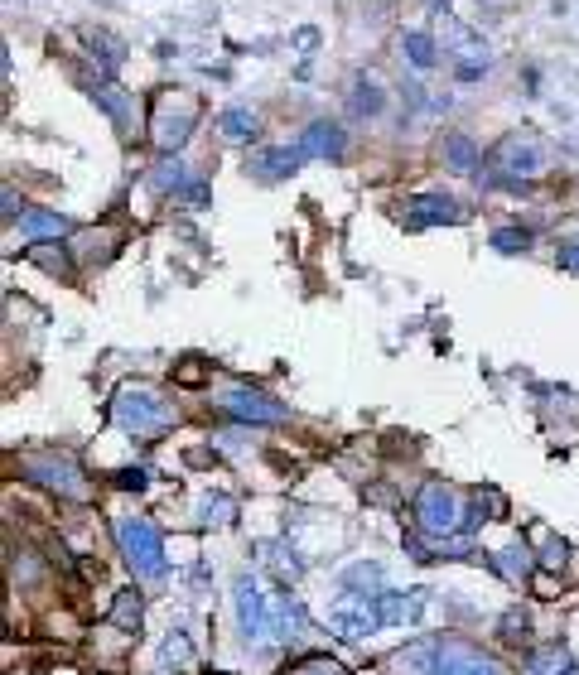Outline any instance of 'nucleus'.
<instances>
[{"label": "nucleus", "instance_id": "f257e3e1", "mask_svg": "<svg viewBox=\"0 0 579 675\" xmlns=\"http://www.w3.org/2000/svg\"><path fill=\"white\" fill-rule=\"evenodd\" d=\"M111 415H116L121 430H131V434H155V430H165L169 425L165 396H160L155 386H140V381H126V386L116 391Z\"/></svg>", "mask_w": 579, "mask_h": 675}, {"label": "nucleus", "instance_id": "f03ea898", "mask_svg": "<svg viewBox=\"0 0 579 675\" xmlns=\"http://www.w3.org/2000/svg\"><path fill=\"white\" fill-rule=\"evenodd\" d=\"M116 545L126 555V565L136 569L140 579H160L165 574V540L145 516H121L116 521Z\"/></svg>", "mask_w": 579, "mask_h": 675}, {"label": "nucleus", "instance_id": "7ed1b4c3", "mask_svg": "<svg viewBox=\"0 0 579 675\" xmlns=\"http://www.w3.org/2000/svg\"><path fill=\"white\" fill-rule=\"evenodd\" d=\"M415 521H420V531L425 536H454L459 531V521H464V512H459V497L449 492L444 483H425L420 487V497H415Z\"/></svg>", "mask_w": 579, "mask_h": 675}, {"label": "nucleus", "instance_id": "20e7f679", "mask_svg": "<svg viewBox=\"0 0 579 675\" xmlns=\"http://www.w3.org/2000/svg\"><path fill=\"white\" fill-rule=\"evenodd\" d=\"M420 666H425V675H502L493 656L464 647V642H440V647L420 651Z\"/></svg>", "mask_w": 579, "mask_h": 675}, {"label": "nucleus", "instance_id": "39448f33", "mask_svg": "<svg viewBox=\"0 0 579 675\" xmlns=\"http://www.w3.org/2000/svg\"><path fill=\"white\" fill-rule=\"evenodd\" d=\"M232 608H237V627L247 642H261L266 637V618H271V594L261 589L256 574H237L232 579Z\"/></svg>", "mask_w": 579, "mask_h": 675}, {"label": "nucleus", "instance_id": "423d86ee", "mask_svg": "<svg viewBox=\"0 0 579 675\" xmlns=\"http://www.w3.org/2000/svg\"><path fill=\"white\" fill-rule=\"evenodd\" d=\"M193 126H198V107H193L189 97H165L160 107H155V145L165 150V155H174L184 140L193 135Z\"/></svg>", "mask_w": 579, "mask_h": 675}, {"label": "nucleus", "instance_id": "0eeeda50", "mask_svg": "<svg viewBox=\"0 0 579 675\" xmlns=\"http://www.w3.org/2000/svg\"><path fill=\"white\" fill-rule=\"evenodd\" d=\"M329 622H333V632H338V637H348V642H362V637H372V632L382 627L372 594H343L338 603H333Z\"/></svg>", "mask_w": 579, "mask_h": 675}, {"label": "nucleus", "instance_id": "6e6552de", "mask_svg": "<svg viewBox=\"0 0 579 675\" xmlns=\"http://www.w3.org/2000/svg\"><path fill=\"white\" fill-rule=\"evenodd\" d=\"M222 410H227L232 420H247V425H280V420H290V410L280 401L261 396V391H247V386L222 391Z\"/></svg>", "mask_w": 579, "mask_h": 675}, {"label": "nucleus", "instance_id": "1a4fd4ad", "mask_svg": "<svg viewBox=\"0 0 579 675\" xmlns=\"http://www.w3.org/2000/svg\"><path fill=\"white\" fill-rule=\"evenodd\" d=\"M304 160H309V155H304L300 145H261V150H251L247 155V174L276 184V179H290Z\"/></svg>", "mask_w": 579, "mask_h": 675}, {"label": "nucleus", "instance_id": "9d476101", "mask_svg": "<svg viewBox=\"0 0 579 675\" xmlns=\"http://www.w3.org/2000/svg\"><path fill=\"white\" fill-rule=\"evenodd\" d=\"M497 164L507 169V174H541L546 169V145L536 140V135H507L502 145H497Z\"/></svg>", "mask_w": 579, "mask_h": 675}, {"label": "nucleus", "instance_id": "9b49d317", "mask_svg": "<svg viewBox=\"0 0 579 675\" xmlns=\"http://www.w3.org/2000/svg\"><path fill=\"white\" fill-rule=\"evenodd\" d=\"M309 160H343V150H348V135H343V126L338 121H329V116H319V121H309L304 126V135L295 140Z\"/></svg>", "mask_w": 579, "mask_h": 675}, {"label": "nucleus", "instance_id": "f8f14e48", "mask_svg": "<svg viewBox=\"0 0 579 675\" xmlns=\"http://www.w3.org/2000/svg\"><path fill=\"white\" fill-rule=\"evenodd\" d=\"M444 54L459 58V63H483L488 68V39L473 25H464V20L444 15Z\"/></svg>", "mask_w": 579, "mask_h": 675}, {"label": "nucleus", "instance_id": "ddd939ff", "mask_svg": "<svg viewBox=\"0 0 579 675\" xmlns=\"http://www.w3.org/2000/svg\"><path fill=\"white\" fill-rule=\"evenodd\" d=\"M372 603H377V618H382V627H406V622H415L420 613H425V598H420V594H401V589H377V594H372Z\"/></svg>", "mask_w": 579, "mask_h": 675}, {"label": "nucleus", "instance_id": "4468645a", "mask_svg": "<svg viewBox=\"0 0 579 675\" xmlns=\"http://www.w3.org/2000/svg\"><path fill=\"white\" fill-rule=\"evenodd\" d=\"M300 627H304L300 598L271 594V618H266V637H276V642H290V637H295Z\"/></svg>", "mask_w": 579, "mask_h": 675}, {"label": "nucleus", "instance_id": "2eb2a0df", "mask_svg": "<svg viewBox=\"0 0 579 675\" xmlns=\"http://www.w3.org/2000/svg\"><path fill=\"white\" fill-rule=\"evenodd\" d=\"M406 208L415 213V222H459V217H464L449 193H415Z\"/></svg>", "mask_w": 579, "mask_h": 675}, {"label": "nucleus", "instance_id": "dca6fc26", "mask_svg": "<svg viewBox=\"0 0 579 675\" xmlns=\"http://www.w3.org/2000/svg\"><path fill=\"white\" fill-rule=\"evenodd\" d=\"M401 54H406V63H411L415 73H430L435 58H440V44H435V34H425V29H406V34H401Z\"/></svg>", "mask_w": 579, "mask_h": 675}, {"label": "nucleus", "instance_id": "f3484780", "mask_svg": "<svg viewBox=\"0 0 579 675\" xmlns=\"http://www.w3.org/2000/svg\"><path fill=\"white\" fill-rule=\"evenodd\" d=\"M478 145H473V135H444V169L449 174H478Z\"/></svg>", "mask_w": 579, "mask_h": 675}, {"label": "nucleus", "instance_id": "a211bd4d", "mask_svg": "<svg viewBox=\"0 0 579 675\" xmlns=\"http://www.w3.org/2000/svg\"><path fill=\"white\" fill-rule=\"evenodd\" d=\"M68 232V217L63 213H49V208H34V213L20 217V237L39 242V237H63Z\"/></svg>", "mask_w": 579, "mask_h": 675}, {"label": "nucleus", "instance_id": "6ab92c4d", "mask_svg": "<svg viewBox=\"0 0 579 675\" xmlns=\"http://www.w3.org/2000/svg\"><path fill=\"white\" fill-rule=\"evenodd\" d=\"M348 107L358 111V116H382L386 111V97H382V82L377 78H353V92H348Z\"/></svg>", "mask_w": 579, "mask_h": 675}, {"label": "nucleus", "instance_id": "aec40b11", "mask_svg": "<svg viewBox=\"0 0 579 675\" xmlns=\"http://www.w3.org/2000/svg\"><path fill=\"white\" fill-rule=\"evenodd\" d=\"M150 184H155L160 193H174V198H179V193L189 189V169H184L179 160H160L155 169H150Z\"/></svg>", "mask_w": 579, "mask_h": 675}, {"label": "nucleus", "instance_id": "412c9836", "mask_svg": "<svg viewBox=\"0 0 579 675\" xmlns=\"http://www.w3.org/2000/svg\"><path fill=\"white\" fill-rule=\"evenodd\" d=\"M218 126H222L227 140H251V135H256V111L251 107H227L218 116Z\"/></svg>", "mask_w": 579, "mask_h": 675}, {"label": "nucleus", "instance_id": "4be33fe9", "mask_svg": "<svg viewBox=\"0 0 579 675\" xmlns=\"http://www.w3.org/2000/svg\"><path fill=\"white\" fill-rule=\"evenodd\" d=\"M83 39H87L92 54H107V73L111 68H121V58H126V44H121V39H111L107 29H87Z\"/></svg>", "mask_w": 579, "mask_h": 675}, {"label": "nucleus", "instance_id": "5701e85b", "mask_svg": "<svg viewBox=\"0 0 579 675\" xmlns=\"http://www.w3.org/2000/svg\"><path fill=\"white\" fill-rule=\"evenodd\" d=\"M565 666H570V656H565L560 647H546V651H536V656L526 661V675H560Z\"/></svg>", "mask_w": 579, "mask_h": 675}, {"label": "nucleus", "instance_id": "b1692460", "mask_svg": "<svg viewBox=\"0 0 579 675\" xmlns=\"http://www.w3.org/2000/svg\"><path fill=\"white\" fill-rule=\"evenodd\" d=\"M493 246L497 251H526V246H531V232H522V227H497Z\"/></svg>", "mask_w": 579, "mask_h": 675}, {"label": "nucleus", "instance_id": "393cba45", "mask_svg": "<svg viewBox=\"0 0 579 675\" xmlns=\"http://www.w3.org/2000/svg\"><path fill=\"white\" fill-rule=\"evenodd\" d=\"M169 661H174V666H184V661H189V642H184V632H169V642L160 647V666H169Z\"/></svg>", "mask_w": 579, "mask_h": 675}, {"label": "nucleus", "instance_id": "a878e982", "mask_svg": "<svg viewBox=\"0 0 579 675\" xmlns=\"http://www.w3.org/2000/svg\"><path fill=\"white\" fill-rule=\"evenodd\" d=\"M111 618L121 622V627H140V598L121 594V603H116V613H111Z\"/></svg>", "mask_w": 579, "mask_h": 675}, {"label": "nucleus", "instance_id": "bb28decb", "mask_svg": "<svg viewBox=\"0 0 579 675\" xmlns=\"http://www.w3.org/2000/svg\"><path fill=\"white\" fill-rule=\"evenodd\" d=\"M560 266H565V270H575V275H579V242L560 246Z\"/></svg>", "mask_w": 579, "mask_h": 675}, {"label": "nucleus", "instance_id": "cd10ccee", "mask_svg": "<svg viewBox=\"0 0 579 675\" xmlns=\"http://www.w3.org/2000/svg\"><path fill=\"white\" fill-rule=\"evenodd\" d=\"M300 675H343L338 666H329V661H314V666H304Z\"/></svg>", "mask_w": 579, "mask_h": 675}]
</instances>
